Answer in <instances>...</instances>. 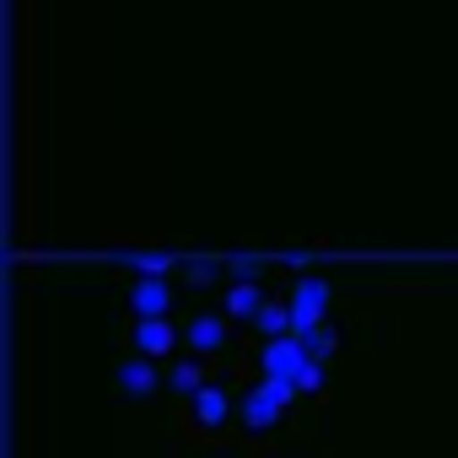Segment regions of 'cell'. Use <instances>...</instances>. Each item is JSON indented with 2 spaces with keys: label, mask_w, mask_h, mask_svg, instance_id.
Returning a JSON list of instances; mask_svg holds the SVG:
<instances>
[{
  "label": "cell",
  "mask_w": 458,
  "mask_h": 458,
  "mask_svg": "<svg viewBox=\"0 0 458 458\" xmlns=\"http://www.w3.org/2000/svg\"><path fill=\"white\" fill-rule=\"evenodd\" d=\"M124 388L146 394V388H151V361H130V367H124Z\"/></svg>",
  "instance_id": "obj_10"
},
{
  "label": "cell",
  "mask_w": 458,
  "mask_h": 458,
  "mask_svg": "<svg viewBox=\"0 0 458 458\" xmlns=\"http://www.w3.org/2000/svg\"><path fill=\"white\" fill-rule=\"evenodd\" d=\"M259 308H265V302H259L254 286H233V313H238V318H249V313H259Z\"/></svg>",
  "instance_id": "obj_8"
},
{
  "label": "cell",
  "mask_w": 458,
  "mask_h": 458,
  "mask_svg": "<svg viewBox=\"0 0 458 458\" xmlns=\"http://www.w3.org/2000/svg\"><path fill=\"white\" fill-rule=\"evenodd\" d=\"M318 313H324V281H302L297 297H292V324L297 329H313Z\"/></svg>",
  "instance_id": "obj_3"
},
{
  "label": "cell",
  "mask_w": 458,
  "mask_h": 458,
  "mask_svg": "<svg viewBox=\"0 0 458 458\" xmlns=\"http://www.w3.org/2000/svg\"><path fill=\"white\" fill-rule=\"evenodd\" d=\"M194 345H199V351H216V345H221V324H216V318H199V324H194Z\"/></svg>",
  "instance_id": "obj_9"
},
{
  "label": "cell",
  "mask_w": 458,
  "mask_h": 458,
  "mask_svg": "<svg viewBox=\"0 0 458 458\" xmlns=\"http://www.w3.org/2000/svg\"><path fill=\"white\" fill-rule=\"evenodd\" d=\"M194 410H199L205 426H221V420H226V394H221V388H199V394H194Z\"/></svg>",
  "instance_id": "obj_5"
},
{
  "label": "cell",
  "mask_w": 458,
  "mask_h": 458,
  "mask_svg": "<svg viewBox=\"0 0 458 458\" xmlns=\"http://www.w3.org/2000/svg\"><path fill=\"white\" fill-rule=\"evenodd\" d=\"M178 388H199V367H194V361L178 367Z\"/></svg>",
  "instance_id": "obj_12"
},
{
  "label": "cell",
  "mask_w": 458,
  "mask_h": 458,
  "mask_svg": "<svg viewBox=\"0 0 458 458\" xmlns=\"http://www.w3.org/2000/svg\"><path fill=\"white\" fill-rule=\"evenodd\" d=\"M135 270H146V276H157V270H167V259H162V254H135Z\"/></svg>",
  "instance_id": "obj_11"
},
{
  "label": "cell",
  "mask_w": 458,
  "mask_h": 458,
  "mask_svg": "<svg viewBox=\"0 0 458 458\" xmlns=\"http://www.w3.org/2000/svg\"><path fill=\"white\" fill-rule=\"evenodd\" d=\"M292 404V383H281V377H265L254 394H249V404H243V420L259 431V426H276V415Z\"/></svg>",
  "instance_id": "obj_2"
},
{
  "label": "cell",
  "mask_w": 458,
  "mask_h": 458,
  "mask_svg": "<svg viewBox=\"0 0 458 458\" xmlns=\"http://www.w3.org/2000/svg\"><path fill=\"white\" fill-rule=\"evenodd\" d=\"M140 351H146V356H162V351H173V329H167L162 318H146V324H140Z\"/></svg>",
  "instance_id": "obj_4"
},
{
  "label": "cell",
  "mask_w": 458,
  "mask_h": 458,
  "mask_svg": "<svg viewBox=\"0 0 458 458\" xmlns=\"http://www.w3.org/2000/svg\"><path fill=\"white\" fill-rule=\"evenodd\" d=\"M265 372L270 377H281V383H292V388H318L324 377H318V356L302 345V340H270L265 345Z\"/></svg>",
  "instance_id": "obj_1"
},
{
  "label": "cell",
  "mask_w": 458,
  "mask_h": 458,
  "mask_svg": "<svg viewBox=\"0 0 458 458\" xmlns=\"http://www.w3.org/2000/svg\"><path fill=\"white\" fill-rule=\"evenodd\" d=\"M259 329H265L270 340H281L286 329H297V324H292V308H259Z\"/></svg>",
  "instance_id": "obj_7"
},
{
  "label": "cell",
  "mask_w": 458,
  "mask_h": 458,
  "mask_svg": "<svg viewBox=\"0 0 458 458\" xmlns=\"http://www.w3.org/2000/svg\"><path fill=\"white\" fill-rule=\"evenodd\" d=\"M162 308H167V286H162V281H140V292H135V313L157 318Z\"/></svg>",
  "instance_id": "obj_6"
}]
</instances>
